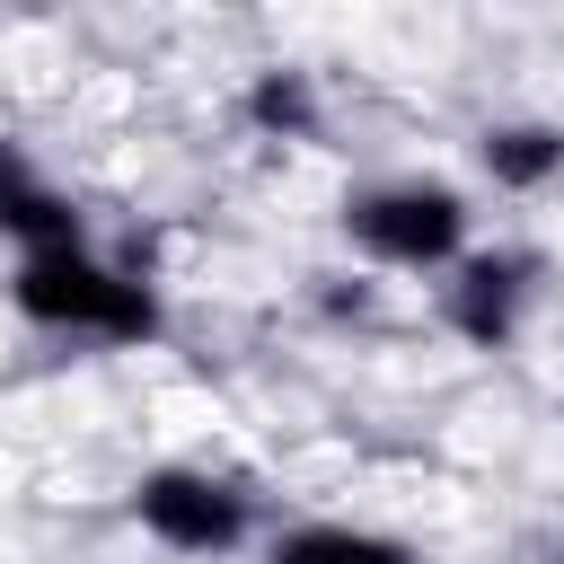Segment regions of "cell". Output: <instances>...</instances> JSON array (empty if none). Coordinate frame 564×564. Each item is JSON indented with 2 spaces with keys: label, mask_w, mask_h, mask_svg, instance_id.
Instances as JSON below:
<instances>
[{
  "label": "cell",
  "mask_w": 564,
  "mask_h": 564,
  "mask_svg": "<svg viewBox=\"0 0 564 564\" xmlns=\"http://www.w3.org/2000/svg\"><path fill=\"white\" fill-rule=\"evenodd\" d=\"M18 317L53 326V335H97V344H150L167 317H159V291L106 256L79 247H44V256H18V282H9Z\"/></svg>",
  "instance_id": "cell-1"
},
{
  "label": "cell",
  "mask_w": 564,
  "mask_h": 564,
  "mask_svg": "<svg viewBox=\"0 0 564 564\" xmlns=\"http://www.w3.org/2000/svg\"><path fill=\"white\" fill-rule=\"evenodd\" d=\"M344 238L388 273H441L467 256V194L441 176H388L344 203Z\"/></svg>",
  "instance_id": "cell-2"
},
{
  "label": "cell",
  "mask_w": 564,
  "mask_h": 564,
  "mask_svg": "<svg viewBox=\"0 0 564 564\" xmlns=\"http://www.w3.org/2000/svg\"><path fill=\"white\" fill-rule=\"evenodd\" d=\"M132 520L176 555H238L256 538V502L212 467H150L132 485Z\"/></svg>",
  "instance_id": "cell-3"
},
{
  "label": "cell",
  "mask_w": 564,
  "mask_h": 564,
  "mask_svg": "<svg viewBox=\"0 0 564 564\" xmlns=\"http://www.w3.org/2000/svg\"><path fill=\"white\" fill-rule=\"evenodd\" d=\"M529 291H538V256H520V247H476V256L449 264V282H441V317H449L476 352H502V344L520 335Z\"/></svg>",
  "instance_id": "cell-4"
},
{
  "label": "cell",
  "mask_w": 564,
  "mask_h": 564,
  "mask_svg": "<svg viewBox=\"0 0 564 564\" xmlns=\"http://www.w3.org/2000/svg\"><path fill=\"white\" fill-rule=\"evenodd\" d=\"M476 159H485V176H494V185L538 194V185H555V176H564V123H485Z\"/></svg>",
  "instance_id": "cell-5"
},
{
  "label": "cell",
  "mask_w": 564,
  "mask_h": 564,
  "mask_svg": "<svg viewBox=\"0 0 564 564\" xmlns=\"http://www.w3.org/2000/svg\"><path fill=\"white\" fill-rule=\"evenodd\" d=\"M273 564H414L397 538L379 529H344V520H308L291 538H273Z\"/></svg>",
  "instance_id": "cell-6"
},
{
  "label": "cell",
  "mask_w": 564,
  "mask_h": 564,
  "mask_svg": "<svg viewBox=\"0 0 564 564\" xmlns=\"http://www.w3.org/2000/svg\"><path fill=\"white\" fill-rule=\"evenodd\" d=\"M247 123L273 132V141H317V88H308V70H256Z\"/></svg>",
  "instance_id": "cell-7"
}]
</instances>
